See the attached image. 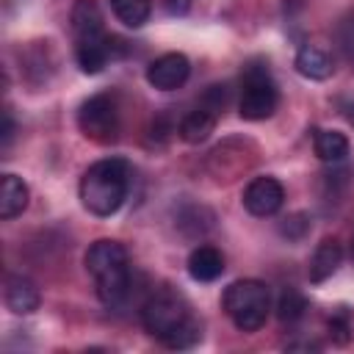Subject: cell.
Masks as SVG:
<instances>
[{
  "instance_id": "cell-1",
  "label": "cell",
  "mask_w": 354,
  "mask_h": 354,
  "mask_svg": "<svg viewBox=\"0 0 354 354\" xmlns=\"http://www.w3.org/2000/svg\"><path fill=\"white\" fill-rule=\"evenodd\" d=\"M141 321L147 332L169 348H191L202 337V326L194 318L185 296L169 285L149 293L141 307Z\"/></svg>"
},
{
  "instance_id": "cell-2",
  "label": "cell",
  "mask_w": 354,
  "mask_h": 354,
  "mask_svg": "<svg viewBox=\"0 0 354 354\" xmlns=\"http://www.w3.org/2000/svg\"><path fill=\"white\" fill-rule=\"evenodd\" d=\"M130 185V166L122 158H102L91 163L80 177V202L88 213L108 218L113 216L124 199Z\"/></svg>"
},
{
  "instance_id": "cell-3",
  "label": "cell",
  "mask_w": 354,
  "mask_h": 354,
  "mask_svg": "<svg viewBox=\"0 0 354 354\" xmlns=\"http://www.w3.org/2000/svg\"><path fill=\"white\" fill-rule=\"evenodd\" d=\"M86 271L105 307H122L130 293V257L119 241H97L86 252Z\"/></svg>"
},
{
  "instance_id": "cell-4",
  "label": "cell",
  "mask_w": 354,
  "mask_h": 354,
  "mask_svg": "<svg viewBox=\"0 0 354 354\" xmlns=\"http://www.w3.org/2000/svg\"><path fill=\"white\" fill-rule=\"evenodd\" d=\"M221 307L241 332H257L271 310V293L257 279H235L221 296Z\"/></svg>"
},
{
  "instance_id": "cell-5",
  "label": "cell",
  "mask_w": 354,
  "mask_h": 354,
  "mask_svg": "<svg viewBox=\"0 0 354 354\" xmlns=\"http://www.w3.org/2000/svg\"><path fill=\"white\" fill-rule=\"evenodd\" d=\"M77 127L80 133L94 144H111L119 136V105L113 94L100 91L80 102L77 111Z\"/></svg>"
},
{
  "instance_id": "cell-6",
  "label": "cell",
  "mask_w": 354,
  "mask_h": 354,
  "mask_svg": "<svg viewBox=\"0 0 354 354\" xmlns=\"http://www.w3.org/2000/svg\"><path fill=\"white\" fill-rule=\"evenodd\" d=\"M277 86L268 75L266 66L260 64H252L246 66L243 72V94H241V102H238V113L249 122H260V119H268L274 111H277Z\"/></svg>"
},
{
  "instance_id": "cell-7",
  "label": "cell",
  "mask_w": 354,
  "mask_h": 354,
  "mask_svg": "<svg viewBox=\"0 0 354 354\" xmlns=\"http://www.w3.org/2000/svg\"><path fill=\"white\" fill-rule=\"evenodd\" d=\"M285 202V188L277 177H254L243 191V207L252 216H274Z\"/></svg>"
},
{
  "instance_id": "cell-8",
  "label": "cell",
  "mask_w": 354,
  "mask_h": 354,
  "mask_svg": "<svg viewBox=\"0 0 354 354\" xmlns=\"http://www.w3.org/2000/svg\"><path fill=\"white\" fill-rule=\"evenodd\" d=\"M188 75H191V64L183 53H166L147 66V83L158 91L180 88L188 80Z\"/></svg>"
},
{
  "instance_id": "cell-9",
  "label": "cell",
  "mask_w": 354,
  "mask_h": 354,
  "mask_svg": "<svg viewBox=\"0 0 354 354\" xmlns=\"http://www.w3.org/2000/svg\"><path fill=\"white\" fill-rule=\"evenodd\" d=\"M72 33L75 41H97L105 39L102 30V11L94 0H77L72 6Z\"/></svg>"
},
{
  "instance_id": "cell-10",
  "label": "cell",
  "mask_w": 354,
  "mask_h": 354,
  "mask_svg": "<svg viewBox=\"0 0 354 354\" xmlns=\"http://www.w3.org/2000/svg\"><path fill=\"white\" fill-rule=\"evenodd\" d=\"M39 301H41V296H39V288L33 279H28L22 274H11L6 279V307L11 313L28 315V313L39 310Z\"/></svg>"
},
{
  "instance_id": "cell-11",
  "label": "cell",
  "mask_w": 354,
  "mask_h": 354,
  "mask_svg": "<svg viewBox=\"0 0 354 354\" xmlns=\"http://www.w3.org/2000/svg\"><path fill=\"white\" fill-rule=\"evenodd\" d=\"M340 263H343V246L335 238L321 241L318 249H315V254H313V260H310V271H307L310 274V282L313 285L326 282L340 268Z\"/></svg>"
},
{
  "instance_id": "cell-12",
  "label": "cell",
  "mask_w": 354,
  "mask_h": 354,
  "mask_svg": "<svg viewBox=\"0 0 354 354\" xmlns=\"http://www.w3.org/2000/svg\"><path fill=\"white\" fill-rule=\"evenodd\" d=\"M188 274L196 282H213L224 274V257L216 246H196L188 254Z\"/></svg>"
},
{
  "instance_id": "cell-13",
  "label": "cell",
  "mask_w": 354,
  "mask_h": 354,
  "mask_svg": "<svg viewBox=\"0 0 354 354\" xmlns=\"http://www.w3.org/2000/svg\"><path fill=\"white\" fill-rule=\"evenodd\" d=\"M113 44L111 39H97V41H75V58H77V66L86 72V75H97L108 66L111 61V53Z\"/></svg>"
},
{
  "instance_id": "cell-14",
  "label": "cell",
  "mask_w": 354,
  "mask_h": 354,
  "mask_svg": "<svg viewBox=\"0 0 354 354\" xmlns=\"http://www.w3.org/2000/svg\"><path fill=\"white\" fill-rule=\"evenodd\" d=\"M296 72L310 80H326L332 75V58L318 44H304L296 53Z\"/></svg>"
},
{
  "instance_id": "cell-15",
  "label": "cell",
  "mask_w": 354,
  "mask_h": 354,
  "mask_svg": "<svg viewBox=\"0 0 354 354\" xmlns=\"http://www.w3.org/2000/svg\"><path fill=\"white\" fill-rule=\"evenodd\" d=\"M213 130H216V113H213L210 108H205V105L194 108V111L185 113L183 122H180V138H183L185 144H202V141L210 138Z\"/></svg>"
},
{
  "instance_id": "cell-16",
  "label": "cell",
  "mask_w": 354,
  "mask_h": 354,
  "mask_svg": "<svg viewBox=\"0 0 354 354\" xmlns=\"http://www.w3.org/2000/svg\"><path fill=\"white\" fill-rule=\"evenodd\" d=\"M28 196H30V191H28L22 177L3 174V183H0V216L3 218L19 216L28 207Z\"/></svg>"
},
{
  "instance_id": "cell-17",
  "label": "cell",
  "mask_w": 354,
  "mask_h": 354,
  "mask_svg": "<svg viewBox=\"0 0 354 354\" xmlns=\"http://www.w3.org/2000/svg\"><path fill=\"white\" fill-rule=\"evenodd\" d=\"M313 147L324 163H337L348 155V138L340 130H315Z\"/></svg>"
},
{
  "instance_id": "cell-18",
  "label": "cell",
  "mask_w": 354,
  "mask_h": 354,
  "mask_svg": "<svg viewBox=\"0 0 354 354\" xmlns=\"http://www.w3.org/2000/svg\"><path fill=\"white\" fill-rule=\"evenodd\" d=\"M116 19L127 28H141L152 14V0H111Z\"/></svg>"
},
{
  "instance_id": "cell-19",
  "label": "cell",
  "mask_w": 354,
  "mask_h": 354,
  "mask_svg": "<svg viewBox=\"0 0 354 354\" xmlns=\"http://www.w3.org/2000/svg\"><path fill=\"white\" fill-rule=\"evenodd\" d=\"M304 310H307V299H304L299 290H293V288L282 290V296H279V301H277V315H279L282 324L299 321V318L304 315Z\"/></svg>"
},
{
  "instance_id": "cell-20",
  "label": "cell",
  "mask_w": 354,
  "mask_h": 354,
  "mask_svg": "<svg viewBox=\"0 0 354 354\" xmlns=\"http://www.w3.org/2000/svg\"><path fill=\"white\" fill-rule=\"evenodd\" d=\"M337 47L348 61H354V11L343 17L337 25Z\"/></svg>"
},
{
  "instance_id": "cell-21",
  "label": "cell",
  "mask_w": 354,
  "mask_h": 354,
  "mask_svg": "<svg viewBox=\"0 0 354 354\" xmlns=\"http://www.w3.org/2000/svg\"><path fill=\"white\" fill-rule=\"evenodd\" d=\"M329 335H332V340L335 343H348V337H351V326H348V313L346 310H340L337 315H332L329 318Z\"/></svg>"
},
{
  "instance_id": "cell-22",
  "label": "cell",
  "mask_w": 354,
  "mask_h": 354,
  "mask_svg": "<svg viewBox=\"0 0 354 354\" xmlns=\"http://www.w3.org/2000/svg\"><path fill=\"white\" fill-rule=\"evenodd\" d=\"M307 227H310V224H307V218H304L301 213H293L290 218H285V224L279 227V232H282V235H288L290 241H299V238L307 232Z\"/></svg>"
},
{
  "instance_id": "cell-23",
  "label": "cell",
  "mask_w": 354,
  "mask_h": 354,
  "mask_svg": "<svg viewBox=\"0 0 354 354\" xmlns=\"http://www.w3.org/2000/svg\"><path fill=\"white\" fill-rule=\"evenodd\" d=\"M11 138H14V119H11V113L6 111V113H3V149H8Z\"/></svg>"
},
{
  "instance_id": "cell-24",
  "label": "cell",
  "mask_w": 354,
  "mask_h": 354,
  "mask_svg": "<svg viewBox=\"0 0 354 354\" xmlns=\"http://www.w3.org/2000/svg\"><path fill=\"white\" fill-rule=\"evenodd\" d=\"M188 3L191 0H166V8H169V14H185Z\"/></svg>"
},
{
  "instance_id": "cell-25",
  "label": "cell",
  "mask_w": 354,
  "mask_h": 354,
  "mask_svg": "<svg viewBox=\"0 0 354 354\" xmlns=\"http://www.w3.org/2000/svg\"><path fill=\"white\" fill-rule=\"evenodd\" d=\"M288 348H318L315 343H290Z\"/></svg>"
},
{
  "instance_id": "cell-26",
  "label": "cell",
  "mask_w": 354,
  "mask_h": 354,
  "mask_svg": "<svg viewBox=\"0 0 354 354\" xmlns=\"http://www.w3.org/2000/svg\"><path fill=\"white\" fill-rule=\"evenodd\" d=\"M351 257H354V243H351Z\"/></svg>"
},
{
  "instance_id": "cell-27",
  "label": "cell",
  "mask_w": 354,
  "mask_h": 354,
  "mask_svg": "<svg viewBox=\"0 0 354 354\" xmlns=\"http://www.w3.org/2000/svg\"><path fill=\"white\" fill-rule=\"evenodd\" d=\"M351 122H354V113H351Z\"/></svg>"
}]
</instances>
